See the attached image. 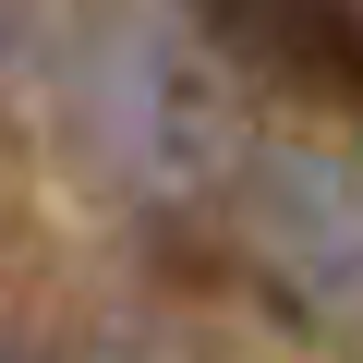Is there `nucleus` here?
I'll list each match as a JSON object with an SVG mask.
<instances>
[{"label": "nucleus", "instance_id": "nucleus-1", "mask_svg": "<svg viewBox=\"0 0 363 363\" xmlns=\"http://www.w3.org/2000/svg\"><path fill=\"white\" fill-rule=\"evenodd\" d=\"M218 218H230V242H242V267L267 279L279 315H303L327 339H363V157L351 145L255 133Z\"/></svg>", "mask_w": 363, "mask_h": 363}, {"label": "nucleus", "instance_id": "nucleus-2", "mask_svg": "<svg viewBox=\"0 0 363 363\" xmlns=\"http://www.w3.org/2000/svg\"><path fill=\"white\" fill-rule=\"evenodd\" d=\"M25 61V0H0V73Z\"/></svg>", "mask_w": 363, "mask_h": 363}]
</instances>
